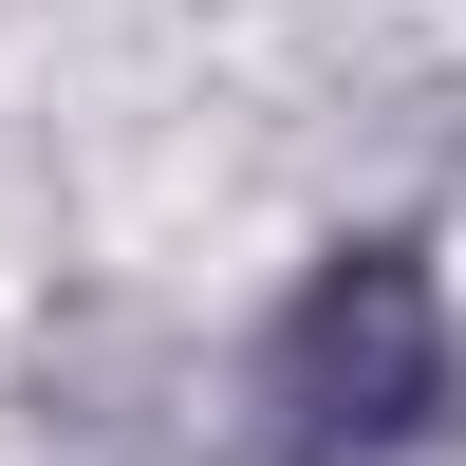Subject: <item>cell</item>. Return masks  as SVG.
Segmentation results:
<instances>
[{"label":"cell","instance_id":"cell-1","mask_svg":"<svg viewBox=\"0 0 466 466\" xmlns=\"http://www.w3.org/2000/svg\"><path fill=\"white\" fill-rule=\"evenodd\" d=\"M466 430V318L430 224H336L243 336V466H430Z\"/></svg>","mask_w":466,"mask_h":466}]
</instances>
